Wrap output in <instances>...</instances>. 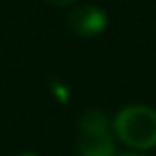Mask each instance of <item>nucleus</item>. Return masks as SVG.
Masks as SVG:
<instances>
[{
    "mask_svg": "<svg viewBox=\"0 0 156 156\" xmlns=\"http://www.w3.org/2000/svg\"><path fill=\"white\" fill-rule=\"evenodd\" d=\"M113 133L133 150L156 147V111L147 105H128L118 111Z\"/></svg>",
    "mask_w": 156,
    "mask_h": 156,
    "instance_id": "f257e3e1",
    "label": "nucleus"
},
{
    "mask_svg": "<svg viewBox=\"0 0 156 156\" xmlns=\"http://www.w3.org/2000/svg\"><path fill=\"white\" fill-rule=\"evenodd\" d=\"M113 124L98 109H88L79 118L77 126V152L79 156H115Z\"/></svg>",
    "mask_w": 156,
    "mask_h": 156,
    "instance_id": "f03ea898",
    "label": "nucleus"
},
{
    "mask_svg": "<svg viewBox=\"0 0 156 156\" xmlns=\"http://www.w3.org/2000/svg\"><path fill=\"white\" fill-rule=\"evenodd\" d=\"M69 26L79 37H96L98 32L105 30L107 15H105L103 9H98L94 5H81V7H77V9L71 11Z\"/></svg>",
    "mask_w": 156,
    "mask_h": 156,
    "instance_id": "7ed1b4c3",
    "label": "nucleus"
},
{
    "mask_svg": "<svg viewBox=\"0 0 156 156\" xmlns=\"http://www.w3.org/2000/svg\"><path fill=\"white\" fill-rule=\"evenodd\" d=\"M45 2H49L54 7H69V5H75L77 0H45Z\"/></svg>",
    "mask_w": 156,
    "mask_h": 156,
    "instance_id": "20e7f679",
    "label": "nucleus"
},
{
    "mask_svg": "<svg viewBox=\"0 0 156 156\" xmlns=\"http://www.w3.org/2000/svg\"><path fill=\"white\" fill-rule=\"evenodd\" d=\"M20 156H39V154H32V152H24V154H20Z\"/></svg>",
    "mask_w": 156,
    "mask_h": 156,
    "instance_id": "39448f33",
    "label": "nucleus"
},
{
    "mask_svg": "<svg viewBox=\"0 0 156 156\" xmlns=\"http://www.w3.org/2000/svg\"><path fill=\"white\" fill-rule=\"evenodd\" d=\"M120 156H143V154H120Z\"/></svg>",
    "mask_w": 156,
    "mask_h": 156,
    "instance_id": "423d86ee",
    "label": "nucleus"
}]
</instances>
